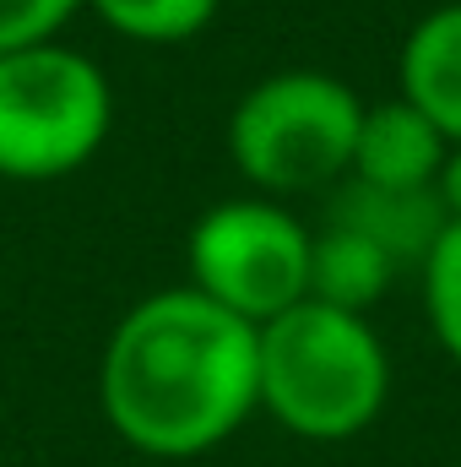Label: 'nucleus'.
Listing matches in <instances>:
<instances>
[{
  "instance_id": "obj_1",
  "label": "nucleus",
  "mask_w": 461,
  "mask_h": 467,
  "mask_svg": "<svg viewBox=\"0 0 461 467\" xmlns=\"http://www.w3.org/2000/svg\"><path fill=\"white\" fill-rule=\"evenodd\" d=\"M98 402L130 451L207 457L261 413V332L190 283L158 288L115 321Z\"/></svg>"
},
{
  "instance_id": "obj_2",
  "label": "nucleus",
  "mask_w": 461,
  "mask_h": 467,
  "mask_svg": "<svg viewBox=\"0 0 461 467\" xmlns=\"http://www.w3.org/2000/svg\"><path fill=\"white\" fill-rule=\"evenodd\" d=\"M391 402V353L369 316L299 299L261 327V413L315 446L364 435Z\"/></svg>"
},
{
  "instance_id": "obj_3",
  "label": "nucleus",
  "mask_w": 461,
  "mask_h": 467,
  "mask_svg": "<svg viewBox=\"0 0 461 467\" xmlns=\"http://www.w3.org/2000/svg\"><path fill=\"white\" fill-rule=\"evenodd\" d=\"M364 99L332 71H271L229 115V158L255 196H310L347 180Z\"/></svg>"
},
{
  "instance_id": "obj_4",
  "label": "nucleus",
  "mask_w": 461,
  "mask_h": 467,
  "mask_svg": "<svg viewBox=\"0 0 461 467\" xmlns=\"http://www.w3.org/2000/svg\"><path fill=\"white\" fill-rule=\"evenodd\" d=\"M109 125L115 93L93 55L60 38L0 55V180H66L98 158Z\"/></svg>"
},
{
  "instance_id": "obj_5",
  "label": "nucleus",
  "mask_w": 461,
  "mask_h": 467,
  "mask_svg": "<svg viewBox=\"0 0 461 467\" xmlns=\"http://www.w3.org/2000/svg\"><path fill=\"white\" fill-rule=\"evenodd\" d=\"M310 244L315 229H304L299 213H288L271 196H229L207 207L190 229V288L218 299L255 332L310 299Z\"/></svg>"
},
{
  "instance_id": "obj_6",
  "label": "nucleus",
  "mask_w": 461,
  "mask_h": 467,
  "mask_svg": "<svg viewBox=\"0 0 461 467\" xmlns=\"http://www.w3.org/2000/svg\"><path fill=\"white\" fill-rule=\"evenodd\" d=\"M446 152H451V141L440 136V125L396 93V99L364 104L347 180H364L380 191H435Z\"/></svg>"
},
{
  "instance_id": "obj_7",
  "label": "nucleus",
  "mask_w": 461,
  "mask_h": 467,
  "mask_svg": "<svg viewBox=\"0 0 461 467\" xmlns=\"http://www.w3.org/2000/svg\"><path fill=\"white\" fill-rule=\"evenodd\" d=\"M326 223H347V229L369 234L374 244H385L396 255V266H424L429 250L440 244V234L451 229L435 191H380V185H364V180L332 185Z\"/></svg>"
},
{
  "instance_id": "obj_8",
  "label": "nucleus",
  "mask_w": 461,
  "mask_h": 467,
  "mask_svg": "<svg viewBox=\"0 0 461 467\" xmlns=\"http://www.w3.org/2000/svg\"><path fill=\"white\" fill-rule=\"evenodd\" d=\"M396 77L402 99L435 119L446 141H461V0H446L413 22V33L402 38Z\"/></svg>"
},
{
  "instance_id": "obj_9",
  "label": "nucleus",
  "mask_w": 461,
  "mask_h": 467,
  "mask_svg": "<svg viewBox=\"0 0 461 467\" xmlns=\"http://www.w3.org/2000/svg\"><path fill=\"white\" fill-rule=\"evenodd\" d=\"M396 272H402L396 255L385 244H374L369 234L347 229V223L315 229V244H310V299H321L332 310L369 316L385 299Z\"/></svg>"
},
{
  "instance_id": "obj_10",
  "label": "nucleus",
  "mask_w": 461,
  "mask_h": 467,
  "mask_svg": "<svg viewBox=\"0 0 461 467\" xmlns=\"http://www.w3.org/2000/svg\"><path fill=\"white\" fill-rule=\"evenodd\" d=\"M87 11L104 27H115L119 38H136V44H185V38H196L223 11V0H87Z\"/></svg>"
},
{
  "instance_id": "obj_11",
  "label": "nucleus",
  "mask_w": 461,
  "mask_h": 467,
  "mask_svg": "<svg viewBox=\"0 0 461 467\" xmlns=\"http://www.w3.org/2000/svg\"><path fill=\"white\" fill-rule=\"evenodd\" d=\"M424 277V316L435 343L461 364V223L440 234V244L429 250V261L418 266Z\"/></svg>"
},
{
  "instance_id": "obj_12",
  "label": "nucleus",
  "mask_w": 461,
  "mask_h": 467,
  "mask_svg": "<svg viewBox=\"0 0 461 467\" xmlns=\"http://www.w3.org/2000/svg\"><path fill=\"white\" fill-rule=\"evenodd\" d=\"M77 11H87V0H0V55L60 38Z\"/></svg>"
},
{
  "instance_id": "obj_13",
  "label": "nucleus",
  "mask_w": 461,
  "mask_h": 467,
  "mask_svg": "<svg viewBox=\"0 0 461 467\" xmlns=\"http://www.w3.org/2000/svg\"><path fill=\"white\" fill-rule=\"evenodd\" d=\"M435 196H440L446 218L461 223V141H451V152H446V163H440V174H435Z\"/></svg>"
}]
</instances>
